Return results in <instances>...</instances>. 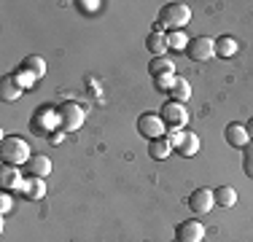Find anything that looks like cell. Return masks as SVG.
I'll return each mask as SVG.
<instances>
[{
  "label": "cell",
  "instance_id": "19",
  "mask_svg": "<svg viewBox=\"0 0 253 242\" xmlns=\"http://www.w3.org/2000/svg\"><path fill=\"white\" fill-rule=\"evenodd\" d=\"M237 40L232 38V35H221V38H215V57H224V59H232L234 54H237Z\"/></svg>",
  "mask_w": 253,
  "mask_h": 242
},
{
  "label": "cell",
  "instance_id": "24",
  "mask_svg": "<svg viewBox=\"0 0 253 242\" xmlns=\"http://www.w3.org/2000/svg\"><path fill=\"white\" fill-rule=\"evenodd\" d=\"M11 76H14L16 81H19V86H22V89L33 86V83L38 81V78H35V76H33V73H30V70H25V68H22V65H19V68H16L14 73H11Z\"/></svg>",
  "mask_w": 253,
  "mask_h": 242
},
{
  "label": "cell",
  "instance_id": "6",
  "mask_svg": "<svg viewBox=\"0 0 253 242\" xmlns=\"http://www.w3.org/2000/svg\"><path fill=\"white\" fill-rule=\"evenodd\" d=\"M137 132L151 143V140H156V137H165L167 126H165V121H162L159 113H143V116L137 119Z\"/></svg>",
  "mask_w": 253,
  "mask_h": 242
},
{
  "label": "cell",
  "instance_id": "18",
  "mask_svg": "<svg viewBox=\"0 0 253 242\" xmlns=\"http://www.w3.org/2000/svg\"><path fill=\"white\" fill-rule=\"evenodd\" d=\"M0 183H3L5 191H19L22 183H25V178H22L19 167H8L3 164V175H0Z\"/></svg>",
  "mask_w": 253,
  "mask_h": 242
},
{
  "label": "cell",
  "instance_id": "11",
  "mask_svg": "<svg viewBox=\"0 0 253 242\" xmlns=\"http://www.w3.org/2000/svg\"><path fill=\"white\" fill-rule=\"evenodd\" d=\"M224 137H226V143L232 145V148H240V151L251 143L248 132H245V124H237V121H234V124H229L226 129H224Z\"/></svg>",
  "mask_w": 253,
  "mask_h": 242
},
{
  "label": "cell",
  "instance_id": "8",
  "mask_svg": "<svg viewBox=\"0 0 253 242\" xmlns=\"http://www.w3.org/2000/svg\"><path fill=\"white\" fill-rule=\"evenodd\" d=\"M213 207H215V197H213L210 189H194L189 194V210L191 213L205 215V213H210Z\"/></svg>",
  "mask_w": 253,
  "mask_h": 242
},
{
  "label": "cell",
  "instance_id": "3",
  "mask_svg": "<svg viewBox=\"0 0 253 242\" xmlns=\"http://www.w3.org/2000/svg\"><path fill=\"white\" fill-rule=\"evenodd\" d=\"M54 111H57V121H59V129H62V132H76V129H81V126H84L86 113H84V108L78 105V102L65 100V102H59Z\"/></svg>",
  "mask_w": 253,
  "mask_h": 242
},
{
  "label": "cell",
  "instance_id": "16",
  "mask_svg": "<svg viewBox=\"0 0 253 242\" xmlns=\"http://www.w3.org/2000/svg\"><path fill=\"white\" fill-rule=\"evenodd\" d=\"M148 73H151V78H159V76H175V62H172L170 57H151V62H148Z\"/></svg>",
  "mask_w": 253,
  "mask_h": 242
},
{
  "label": "cell",
  "instance_id": "14",
  "mask_svg": "<svg viewBox=\"0 0 253 242\" xmlns=\"http://www.w3.org/2000/svg\"><path fill=\"white\" fill-rule=\"evenodd\" d=\"M22 197L30 199V202H35V199H43L46 197V183L43 178H25V183H22Z\"/></svg>",
  "mask_w": 253,
  "mask_h": 242
},
{
  "label": "cell",
  "instance_id": "5",
  "mask_svg": "<svg viewBox=\"0 0 253 242\" xmlns=\"http://www.w3.org/2000/svg\"><path fill=\"white\" fill-rule=\"evenodd\" d=\"M162 121H165L167 129H183V124L189 121V113H186L183 102H175V100H167L159 111Z\"/></svg>",
  "mask_w": 253,
  "mask_h": 242
},
{
  "label": "cell",
  "instance_id": "13",
  "mask_svg": "<svg viewBox=\"0 0 253 242\" xmlns=\"http://www.w3.org/2000/svg\"><path fill=\"white\" fill-rule=\"evenodd\" d=\"M22 94H25V89L19 86V81H16L14 76H3V78H0V97H3L5 102H16Z\"/></svg>",
  "mask_w": 253,
  "mask_h": 242
},
{
  "label": "cell",
  "instance_id": "28",
  "mask_svg": "<svg viewBox=\"0 0 253 242\" xmlns=\"http://www.w3.org/2000/svg\"><path fill=\"white\" fill-rule=\"evenodd\" d=\"M245 132H248V137L253 140V116H251L248 121H245Z\"/></svg>",
  "mask_w": 253,
  "mask_h": 242
},
{
  "label": "cell",
  "instance_id": "10",
  "mask_svg": "<svg viewBox=\"0 0 253 242\" xmlns=\"http://www.w3.org/2000/svg\"><path fill=\"white\" fill-rule=\"evenodd\" d=\"M49 172H51V159L43 154L30 156L25 161V178H49Z\"/></svg>",
  "mask_w": 253,
  "mask_h": 242
},
{
  "label": "cell",
  "instance_id": "17",
  "mask_svg": "<svg viewBox=\"0 0 253 242\" xmlns=\"http://www.w3.org/2000/svg\"><path fill=\"white\" fill-rule=\"evenodd\" d=\"M146 48L154 54V57H165L167 54V33H162V30H151L146 38Z\"/></svg>",
  "mask_w": 253,
  "mask_h": 242
},
{
  "label": "cell",
  "instance_id": "23",
  "mask_svg": "<svg viewBox=\"0 0 253 242\" xmlns=\"http://www.w3.org/2000/svg\"><path fill=\"white\" fill-rule=\"evenodd\" d=\"M167 46H170V51H186V46H189V38H186L183 30H167Z\"/></svg>",
  "mask_w": 253,
  "mask_h": 242
},
{
  "label": "cell",
  "instance_id": "2",
  "mask_svg": "<svg viewBox=\"0 0 253 242\" xmlns=\"http://www.w3.org/2000/svg\"><path fill=\"white\" fill-rule=\"evenodd\" d=\"M30 156H33V154H30V145L22 140V137L5 135L3 140H0V159H3V164L19 167V164H25Z\"/></svg>",
  "mask_w": 253,
  "mask_h": 242
},
{
  "label": "cell",
  "instance_id": "20",
  "mask_svg": "<svg viewBox=\"0 0 253 242\" xmlns=\"http://www.w3.org/2000/svg\"><path fill=\"white\" fill-rule=\"evenodd\" d=\"M213 197H215V204H218V207H234V204H237V191H234L232 186H218V189H213Z\"/></svg>",
  "mask_w": 253,
  "mask_h": 242
},
{
  "label": "cell",
  "instance_id": "1",
  "mask_svg": "<svg viewBox=\"0 0 253 242\" xmlns=\"http://www.w3.org/2000/svg\"><path fill=\"white\" fill-rule=\"evenodd\" d=\"M191 22V8L186 3H167L159 8V16H156V24L154 30H162V27H170L172 30H183L186 24Z\"/></svg>",
  "mask_w": 253,
  "mask_h": 242
},
{
  "label": "cell",
  "instance_id": "4",
  "mask_svg": "<svg viewBox=\"0 0 253 242\" xmlns=\"http://www.w3.org/2000/svg\"><path fill=\"white\" fill-rule=\"evenodd\" d=\"M186 54H189V59H194V62H208L210 57H215V38H210V35L189 38Z\"/></svg>",
  "mask_w": 253,
  "mask_h": 242
},
{
  "label": "cell",
  "instance_id": "9",
  "mask_svg": "<svg viewBox=\"0 0 253 242\" xmlns=\"http://www.w3.org/2000/svg\"><path fill=\"white\" fill-rule=\"evenodd\" d=\"M202 237H205V226L194 218L180 221L175 226V242H202Z\"/></svg>",
  "mask_w": 253,
  "mask_h": 242
},
{
  "label": "cell",
  "instance_id": "7",
  "mask_svg": "<svg viewBox=\"0 0 253 242\" xmlns=\"http://www.w3.org/2000/svg\"><path fill=\"white\" fill-rule=\"evenodd\" d=\"M54 126H59V121H57V111H51V108L35 111V116L30 119V129L35 135H54Z\"/></svg>",
  "mask_w": 253,
  "mask_h": 242
},
{
  "label": "cell",
  "instance_id": "22",
  "mask_svg": "<svg viewBox=\"0 0 253 242\" xmlns=\"http://www.w3.org/2000/svg\"><path fill=\"white\" fill-rule=\"evenodd\" d=\"M170 97L175 102H186L191 97V86H189V81L186 78H178L175 76V83H172V89H170Z\"/></svg>",
  "mask_w": 253,
  "mask_h": 242
},
{
  "label": "cell",
  "instance_id": "12",
  "mask_svg": "<svg viewBox=\"0 0 253 242\" xmlns=\"http://www.w3.org/2000/svg\"><path fill=\"white\" fill-rule=\"evenodd\" d=\"M200 137L194 135V132H186L183 129V135H180V140L175 143V151H178V156H186V159H189V156H197L200 154Z\"/></svg>",
  "mask_w": 253,
  "mask_h": 242
},
{
  "label": "cell",
  "instance_id": "25",
  "mask_svg": "<svg viewBox=\"0 0 253 242\" xmlns=\"http://www.w3.org/2000/svg\"><path fill=\"white\" fill-rule=\"evenodd\" d=\"M243 172L253 180V140L243 148Z\"/></svg>",
  "mask_w": 253,
  "mask_h": 242
},
{
  "label": "cell",
  "instance_id": "27",
  "mask_svg": "<svg viewBox=\"0 0 253 242\" xmlns=\"http://www.w3.org/2000/svg\"><path fill=\"white\" fill-rule=\"evenodd\" d=\"M11 204H14V197H11V191H3V194H0V210H3V215L11 210Z\"/></svg>",
  "mask_w": 253,
  "mask_h": 242
},
{
  "label": "cell",
  "instance_id": "15",
  "mask_svg": "<svg viewBox=\"0 0 253 242\" xmlns=\"http://www.w3.org/2000/svg\"><path fill=\"white\" fill-rule=\"evenodd\" d=\"M175 151V145L170 143V137H156V140L148 143V156H151L154 161H162V159H167V156Z\"/></svg>",
  "mask_w": 253,
  "mask_h": 242
},
{
  "label": "cell",
  "instance_id": "26",
  "mask_svg": "<svg viewBox=\"0 0 253 242\" xmlns=\"http://www.w3.org/2000/svg\"><path fill=\"white\" fill-rule=\"evenodd\" d=\"M172 83H175V76H159V78H154V86L159 89V92H167V94H170Z\"/></svg>",
  "mask_w": 253,
  "mask_h": 242
},
{
  "label": "cell",
  "instance_id": "21",
  "mask_svg": "<svg viewBox=\"0 0 253 242\" xmlns=\"http://www.w3.org/2000/svg\"><path fill=\"white\" fill-rule=\"evenodd\" d=\"M22 68H25V70H30V73H33V76L41 81V78L46 76V59H43V57H38V54H30V57H25V62H22Z\"/></svg>",
  "mask_w": 253,
  "mask_h": 242
}]
</instances>
